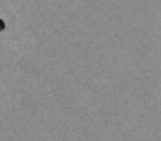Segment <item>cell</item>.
Here are the masks:
<instances>
[{
  "label": "cell",
  "mask_w": 161,
  "mask_h": 141,
  "mask_svg": "<svg viewBox=\"0 0 161 141\" xmlns=\"http://www.w3.org/2000/svg\"><path fill=\"white\" fill-rule=\"evenodd\" d=\"M160 3H161V0H160Z\"/></svg>",
  "instance_id": "6da1fadb"
}]
</instances>
